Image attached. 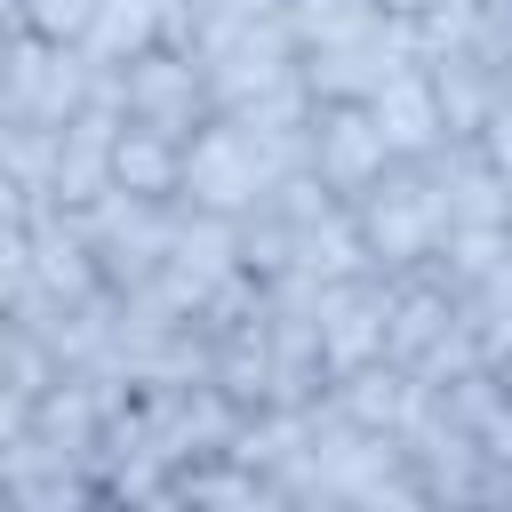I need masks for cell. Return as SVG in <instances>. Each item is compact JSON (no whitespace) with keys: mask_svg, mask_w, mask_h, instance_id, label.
<instances>
[{"mask_svg":"<svg viewBox=\"0 0 512 512\" xmlns=\"http://www.w3.org/2000/svg\"><path fill=\"white\" fill-rule=\"evenodd\" d=\"M96 8H104V0H8V24L40 32V40H88Z\"/></svg>","mask_w":512,"mask_h":512,"instance_id":"16","label":"cell"},{"mask_svg":"<svg viewBox=\"0 0 512 512\" xmlns=\"http://www.w3.org/2000/svg\"><path fill=\"white\" fill-rule=\"evenodd\" d=\"M296 272H312V280H360V272H376V256H368V240H360V216L336 208V216L304 224V232H296Z\"/></svg>","mask_w":512,"mask_h":512,"instance_id":"13","label":"cell"},{"mask_svg":"<svg viewBox=\"0 0 512 512\" xmlns=\"http://www.w3.org/2000/svg\"><path fill=\"white\" fill-rule=\"evenodd\" d=\"M384 0H288V24H296V40L312 48V40H336V32H352V24H368Z\"/></svg>","mask_w":512,"mask_h":512,"instance_id":"17","label":"cell"},{"mask_svg":"<svg viewBox=\"0 0 512 512\" xmlns=\"http://www.w3.org/2000/svg\"><path fill=\"white\" fill-rule=\"evenodd\" d=\"M0 176L8 184H32V192H56V128L0 112Z\"/></svg>","mask_w":512,"mask_h":512,"instance_id":"15","label":"cell"},{"mask_svg":"<svg viewBox=\"0 0 512 512\" xmlns=\"http://www.w3.org/2000/svg\"><path fill=\"white\" fill-rule=\"evenodd\" d=\"M112 184H128L144 200H184V136H160V128L128 120L120 152H112Z\"/></svg>","mask_w":512,"mask_h":512,"instance_id":"11","label":"cell"},{"mask_svg":"<svg viewBox=\"0 0 512 512\" xmlns=\"http://www.w3.org/2000/svg\"><path fill=\"white\" fill-rule=\"evenodd\" d=\"M160 40H168V0H104L80 48H88L96 64H136V56L160 48Z\"/></svg>","mask_w":512,"mask_h":512,"instance_id":"12","label":"cell"},{"mask_svg":"<svg viewBox=\"0 0 512 512\" xmlns=\"http://www.w3.org/2000/svg\"><path fill=\"white\" fill-rule=\"evenodd\" d=\"M408 64H424V40H416V24L392 16V8H376L368 24L304 48V80H312L320 104H368V96H376L392 72H408Z\"/></svg>","mask_w":512,"mask_h":512,"instance_id":"2","label":"cell"},{"mask_svg":"<svg viewBox=\"0 0 512 512\" xmlns=\"http://www.w3.org/2000/svg\"><path fill=\"white\" fill-rule=\"evenodd\" d=\"M352 216H360V240H368L376 272H408V264L440 256V240H448V224H456L432 160H392V168L352 200Z\"/></svg>","mask_w":512,"mask_h":512,"instance_id":"1","label":"cell"},{"mask_svg":"<svg viewBox=\"0 0 512 512\" xmlns=\"http://www.w3.org/2000/svg\"><path fill=\"white\" fill-rule=\"evenodd\" d=\"M496 376H504V384H512V352H504V360H496Z\"/></svg>","mask_w":512,"mask_h":512,"instance_id":"20","label":"cell"},{"mask_svg":"<svg viewBox=\"0 0 512 512\" xmlns=\"http://www.w3.org/2000/svg\"><path fill=\"white\" fill-rule=\"evenodd\" d=\"M120 128H128V112H112V104H88V112H72L56 128V200L64 208H88L96 192H112Z\"/></svg>","mask_w":512,"mask_h":512,"instance_id":"7","label":"cell"},{"mask_svg":"<svg viewBox=\"0 0 512 512\" xmlns=\"http://www.w3.org/2000/svg\"><path fill=\"white\" fill-rule=\"evenodd\" d=\"M8 336V376H0V424H16V416H32V400L64 376V360H56V344L48 336H32V328H0Z\"/></svg>","mask_w":512,"mask_h":512,"instance_id":"14","label":"cell"},{"mask_svg":"<svg viewBox=\"0 0 512 512\" xmlns=\"http://www.w3.org/2000/svg\"><path fill=\"white\" fill-rule=\"evenodd\" d=\"M480 144H488V160H496V168H512V96H504V104H496V120L480 128Z\"/></svg>","mask_w":512,"mask_h":512,"instance_id":"18","label":"cell"},{"mask_svg":"<svg viewBox=\"0 0 512 512\" xmlns=\"http://www.w3.org/2000/svg\"><path fill=\"white\" fill-rule=\"evenodd\" d=\"M232 272H248V264H240V216H216V208L176 200V240H168V264H160L152 288H160L176 312H200Z\"/></svg>","mask_w":512,"mask_h":512,"instance_id":"5","label":"cell"},{"mask_svg":"<svg viewBox=\"0 0 512 512\" xmlns=\"http://www.w3.org/2000/svg\"><path fill=\"white\" fill-rule=\"evenodd\" d=\"M416 400H424V376L408 360H392V352L368 360V368H352V376H336V408L352 424H368V432H408Z\"/></svg>","mask_w":512,"mask_h":512,"instance_id":"9","label":"cell"},{"mask_svg":"<svg viewBox=\"0 0 512 512\" xmlns=\"http://www.w3.org/2000/svg\"><path fill=\"white\" fill-rule=\"evenodd\" d=\"M80 224H88L112 288H152L160 264H168V240H176V200H144L128 184H112L80 208Z\"/></svg>","mask_w":512,"mask_h":512,"instance_id":"3","label":"cell"},{"mask_svg":"<svg viewBox=\"0 0 512 512\" xmlns=\"http://www.w3.org/2000/svg\"><path fill=\"white\" fill-rule=\"evenodd\" d=\"M384 8H392V16H408V24H416V16H432V8H448V0H384Z\"/></svg>","mask_w":512,"mask_h":512,"instance_id":"19","label":"cell"},{"mask_svg":"<svg viewBox=\"0 0 512 512\" xmlns=\"http://www.w3.org/2000/svg\"><path fill=\"white\" fill-rule=\"evenodd\" d=\"M424 64H432V88H440L456 136H480V128L496 120V104L512 96V80H504L480 48H440V56H424Z\"/></svg>","mask_w":512,"mask_h":512,"instance_id":"10","label":"cell"},{"mask_svg":"<svg viewBox=\"0 0 512 512\" xmlns=\"http://www.w3.org/2000/svg\"><path fill=\"white\" fill-rule=\"evenodd\" d=\"M120 104H128V120L192 144V128L216 120V80H208V64H200L192 48L160 40V48H144L136 64H120Z\"/></svg>","mask_w":512,"mask_h":512,"instance_id":"4","label":"cell"},{"mask_svg":"<svg viewBox=\"0 0 512 512\" xmlns=\"http://www.w3.org/2000/svg\"><path fill=\"white\" fill-rule=\"evenodd\" d=\"M368 112L384 120V136H392L400 160H424V152H440V144L456 136V128H448V104H440V88H432V64L392 72V80L368 96Z\"/></svg>","mask_w":512,"mask_h":512,"instance_id":"8","label":"cell"},{"mask_svg":"<svg viewBox=\"0 0 512 512\" xmlns=\"http://www.w3.org/2000/svg\"><path fill=\"white\" fill-rule=\"evenodd\" d=\"M392 160H400V152H392L384 120H376L368 104H320V112H312V168H320V184H328L336 200H360Z\"/></svg>","mask_w":512,"mask_h":512,"instance_id":"6","label":"cell"}]
</instances>
